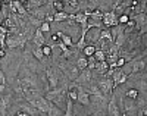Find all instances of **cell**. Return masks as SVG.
<instances>
[{
  "label": "cell",
  "mask_w": 147,
  "mask_h": 116,
  "mask_svg": "<svg viewBox=\"0 0 147 116\" xmlns=\"http://www.w3.org/2000/svg\"><path fill=\"white\" fill-rule=\"evenodd\" d=\"M46 98L49 101H52L53 105H60L65 101L66 103V98H68V93H66V85L60 87V88H55V90H50V91H47V96Z\"/></svg>",
  "instance_id": "cell-1"
},
{
  "label": "cell",
  "mask_w": 147,
  "mask_h": 116,
  "mask_svg": "<svg viewBox=\"0 0 147 116\" xmlns=\"http://www.w3.org/2000/svg\"><path fill=\"white\" fill-rule=\"evenodd\" d=\"M30 105L35 109V110H38L41 115H44V113H47L49 112V106H50V101H49L44 96H40V97H35V98H32V100H30L28 101Z\"/></svg>",
  "instance_id": "cell-2"
},
{
  "label": "cell",
  "mask_w": 147,
  "mask_h": 116,
  "mask_svg": "<svg viewBox=\"0 0 147 116\" xmlns=\"http://www.w3.org/2000/svg\"><path fill=\"white\" fill-rule=\"evenodd\" d=\"M97 87L100 88V91H102L105 96H106V94H112V91L115 90L112 78H107V76H105V78H100L99 81H97Z\"/></svg>",
  "instance_id": "cell-3"
},
{
  "label": "cell",
  "mask_w": 147,
  "mask_h": 116,
  "mask_svg": "<svg viewBox=\"0 0 147 116\" xmlns=\"http://www.w3.org/2000/svg\"><path fill=\"white\" fill-rule=\"evenodd\" d=\"M74 85L77 87V100L82 106H88L90 105V91H87L82 85H77V84H74Z\"/></svg>",
  "instance_id": "cell-4"
},
{
  "label": "cell",
  "mask_w": 147,
  "mask_h": 116,
  "mask_svg": "<svg viewBox=\"0 0 147 116\" xmlns=\"http://www.w3.org/2000/svg\"><path fill=\"white\" fill-rule=\"evenodd\" d=\"M102 24H103L105 28H112V27H115V25H118L119 22H118L116 13H115V12H112V10H110V12H105Z\"/></svg>",
  "instance_id": "cell-5"
},
{
  "label": "cell",
  "mask_w": 147,
  "mask_h": 116,
  "mask_svg": "<svg viewBox=\"0 0 147 116\" xmlns=\"http://www.w3.org/2000/svg\"><path fill=\"white\" fill-rule=\"evenodd\" d=\"M12 98V90L7 93L0 94V115L2 116H7V109H9V103Z\"/></svg>",
  "instance_id": "cell-6"
},
{
  "label": "cell",
  "mask_w": 147,
  "mask_h": 116,
  "mask_svg": "<svg viewBox=\"0 0 147 116\" xmlns=\"http://www.w3.org/2000/svg\"><path fill=\"white\" fill-rule=\"evenodd\" d=\"M93 80V72L90 69H84L80 72V75L77 76V80L74 81L77 85H85V84H90Z\"/></svg>",
  "instance_id": "cell-7"
},
{
  "label": "cell",
  "mask_w": 147,
  "mask_h": 116,
  "mask_svg": "<svg viewBox=\"0 0 147 116\" xmlns=\"http://www.w3.org/2000/svg\"><path fill=\"white\" fill-rule=\"evenodd\" d=\"M110 78H112V81H113V87H115V88H118V85L127 82V80L129 78V76H128V75H125L124 72H122V71L118 68V69L112 74V76H110Z\"/></svg>",
  "instance_id": "cell-8"
},
{
  "label": "cell",
  "mask_w": 147,
  "mask_h": 116,
  "mask_svg": "<svg viewBox=\"0 0 147 116\" xmlns=\"http://www.w3.org/2000/svg\"><path fill=\"white\" fill-rule=\"evenodd\" d=\"M46 76H47V81H49V91H50V90L57 88V85H59V78H57V75H56L50 68L46 69Z\"/></svg>",
  "instance_id": "cell-9"
},
{
  "label": "cell",
  "mask_w": 147,
  "mask_h": 116,
  "mask_svg": "<svg viewBox=\"0 0 147 116\" xmlns=\"http://www.w3.org/2000/svg\"><path fill=\"white\" fill-rule=\"evenodd\" d=\"M128 19L134 22V28H137V30H140L141 27H146V22H147V19H146V13L131 15V16H128Z\"/></svg>",
  "instance_id": "cell-10"
},
{
  "label": "cell",
  "mask_w": 147,
  "mask_h": 116,
  "mask_svg": "<svg viewBox=\"0 0 147 116\" xmlns=\"http://www.w3.org/2000/svg\"><path fill=\"white\" fill-rule=\"evenodd\" d=\"M107 116H122L121 115V110L116 105V97L112 96L109 100V106H107Z\"/></svg>",
  "instance_id": "cell-11"
},
{
  "label": "cell",
  "mask_w": 147,
  "mask_h": 116,
  "mask_svg": "<svg viewBox=\"0 0 147 116\" xmlns=\"http://www.w3.org/2000/svg\"><path fill=\"white\" fill-rule=\"evenodd\" d=\"M32 43H34V46H35V47H44V44H46V37H44V34L41 32V30H40V28H37V30L34 31V35H32Z\"/></svg>",
  "instance_id": "cell-12"
},
{
  "label": "cell",
  "mask_w": 147,
  "mask_h": 116,
  "mask_svg": "<svg viewBox=\"0 0 147 116\" xmlns=\"http://www.w3.org/2000/svg\"><path fill=\"white\" fill-rule=\"evenodd\" d=\"M129 63H131V75L137 74V72H141V71L146 69V60L144 59L143 60L141 59H134Z\"/></svg>",
  "instance_id": "cell-13"
},
{
  "label": "cell",
  "mask_w": 147,
  "mask_h": 116,
  "mask_svg": "<svg viewBox=\"0 0 147 116\" xmlns=\"http://www.w3.org/2000/svg\"><path fill=\"white\" fill-rule=\"evenodd\" d=\"M74 22L80 24L81 28L85 30V27H87V24H88V15H85V13H82V12H80V13L75 15V19H74Z\"/></svg>",
  "instance_id": "cell-14"
},
{
  "label": "cell",
  "mask_w": 147,
  "mask_h": 116,
  "mask_svg": "<svg viewBox=\"0 0 147 116\" xmlns=\"http://www.w3.org/2000/svg\"><path fill=\"white\" fill-rule=\"evenodd\" d=\"M47 116H63V112L59 106L53 105L50 101V106H49V112H47Z\"/></svg>",
  "instance_id": "cell-15"
},
{
  "label": "cell",
  "mask_w": 147,
  "mask_h": 116,
  "mask_svg": "<svg viewBox=\"0 0 147 116\" xmlns=\"http://www.w3.org/2000/svg\"><path fill=\"white\" fill-rule=\"evenodd\" d=\"M94 69H96L97 72H99L100 75H106V74H107V71H109V65L106 63V60H105V62H96Z\"/></svg>",
  "instance_id": "cell-16"
},
{
  "label": "cell",
  "mask_w": 147,
  "mask_h": 116,
  "mask_svg": "<svg viewBox=\"0 0 147 116\" xmlns=\"http://www.w3.org/2000/svg\"><path fill=\"white\" fill-rule=\"evenodd\" d=\"M56 35L60 38V41H62L66 47H69V49H72V47H74V44H72V38H71L69 35H65L63 32H57Z\"/></svg>",
  "instance_id": "cell-17"
},
{
  "label": "cell",
  "mask_w": 147,
  "mask_h": 116,
  "mask_svg": "<svg viewBox=\"0 0 147 116\" xmlns=\"http://www.w3.org/2000/svg\"><path fill=\"white\" fill-rule=\"evenodd\" d=\"M32 55H34V57L38 60V62H41V63H44L46 62V56H44V53H43V47H35L34 50H32Z\"/></svg>",
  "instance_id": "cell-18"
},
{
  "label": "cell",
  "mask_w": 147,
  "mask_h": 116,
  "mask_svg": "<svg viewBox=\"0 0 147 116\" xmlns=\"http://www.w3.org/2000/svg\"><path fill=\"white\" fill-rule=\"evenodd\" d=\"M77 68H78V71L81 72V71H84V69H87L88 68V62H87V57H84V56H80L78 59H77V65H75Z\"/></svg>",
  "instance_id": "cell-19"
},
{
  "label": "cell",
  "mask_w": 147,
  "mask_h": 116,
  "mask_svg": "<svg viewBox=\"0 0 147 116\" xmlns=\"http://www.w3.org/2000/svg\"><path fill=\"white\" fill-rule=\"evenodd\" d=\"M69 15L65 13V12H56L53 15V22H63V21H68Z\"/></svg>",
  "instance_id": "cell-20"
},
{
  "label": "cell",
  "mask_w": 147,
  "mask_h": 116,
  "mask_svg": "<svg viewBox=\"0 0 147 116\" xmlns=\"http://www.w3.org/2000/svg\"><path fill=\"white\" fill-rule=\"evenodd\" d=\"M63 116H74V103L69 97L66 98V110L63 112Z\"/></svg>",
  "instance_id": "cell-21"
},
{
  "label": "cell",
  "mask_w": 147,
  "mask_h": 116,
  "mask_svg": "<svg viewBox=\"0 0 147 116\" xmlns=\"http://www.w3.org/2000/svg\"><path fill=\"white\" fill-rule=\"evenodd\" d=\"M0 93H6V75L0 69Z\"/></svg>",
  "instance_id": "cell-22"
},
{
  "label": "cell",
  "mask_w": 147,
  "mask_h": 116,
  "mask_svg": "<svg viewBox=\"0 0 147 116\" xmlns=\"http://www.w3.org/2000/svg\"><path fill=\"white\" fill-rule=\"evenodd\" d=\"M94 51H96L94 46L87 44V46L84 47V50H82V55H84V57H90V56H93V55H94Z\"/></svg>",
  "instance_id": "cell-23"
},
{
  "label": "cell",
  "mask_w": 147,
  "mask_h": 116,
  "mask_svg": "<svg viewBox=\"0 0 147 116\" xmlns=\"http://www.w3.org/2000/svg\"><path fill=\"white\" fill-rule=\"evenodd\" d=\"M93 57L96 59V62H105L106 60V53H105V51H102V50H96Z\"/></svg>",
  "instance_id": "cell-24"
},
{
  "label": "cell",
  "mask_w": 147,
  "mask_h": 116,
  "mask_svg": "<svg viewBox=\"0 0 147 116\" xmlns=\"http://www.w3.org/2000/svg\"><path fill=\"white\" fill-rule=\"evenodd\" d=\"M90 18H93L94 21H102L103 19V13H102L100 10H94L93 13L90 15Z\"/></svg>",
  "instance_id": "cell-25"
},
{
  "label": "cell",
  "mask_w": 147,
  "mask_h": 116,
  "mask_svg": "<svg viewBox=\"0 0 147 116\" xmlns=\"http://www.w3.org/2000/svg\"><path fill=\"white\" fill-rule=\"evenodd\" d=\"M127 96L136 100V98H138V91H137V90H134V88H131V90H128V91H127Z\"/></svg>",
  "instance_id": "cell-26"
},
{
  "label": "cell",
  "mask_w": 147,
  "mask_h": 116,
  "mask_svg": "<svg viewBox=\"0 0 147 116\" xmlns=\"http://www.w3.org/2000/svg\"><path fill=\"white\" fill-rule=\"evenodd\" d=\"M53 7L56 12H63V3L62 2H53Z\"/></svg>",
  "instance_id": "cell-27"
},
{
  "label": "cell",
  "mask_w": 147,
  "mask_h": 116,
  "mask_svg": "<svg viewBox=\"0 0 147 116\" xmlns=\"http://www.w3.org/2000/svg\"><path fill=\"white\" fill-rule=\"evenodd\" d=\"M40 30H41V32H49V31H50V24H49V22H43Z\"/></svg>",
  "instance_id": "cell-28"
},
{
  "label": "cell",
  "mask_w": 147,
  "mask_h": 116,
  "mask_svg": "<svg viewBox=\"0 0 147 116\" xmlns=\"http://www.w3.org/2000/svg\"><path fill=\"white\" fill-rule=\"evenodd\" d=\"M43 53H44V56L50 57V56H52V49H50V46H44V47H43Z\"/></svg>",
  "instance_id": "cell-29"
},
{
  "label": "cell",
  "mask_w": 147,
  "mask_h": 116,
  "mask_svg": "<svg viewBox=\"0 0 147 116\" xmlns=\"http://www.w3.org/2000/svg\"><path fill=\"white\" fill-rule=\"evenodd\" d=\"M147 115V110H146V106H143L140 110H138V116H146Z\"/></svg>",
  "instance_id": "cell-30"
},
{
  "label": "cell",
  "mask_w": 147,
  "mask_h": 116,
  "mask_svg": "<svg viewBox=\"0 0 147 116\" xmlns=\"http://www.w3.org/2000/svg\"><path fill=\"white\" fill-rule=\"evenodd\" d=\"M16 116H30L28 113H25V112H18L16 113Z\"/></svg>",
  "instance_id": "cell-31"
},
{
  "label": "cell",
  "mask_w": 147,
  "mask_h": 116,
  "mask_svg": "<svg viewBox=\"0 0 147 116\" xmlns=\"http://www.w3.org/2000/svg\"><path fill=\"white\" fill-rule=\"evenodd\" d=\"M2 6H3V2H0V9H2Z\"/></svg>",
  "instance_id": "cell-32"
}]
</instances>
